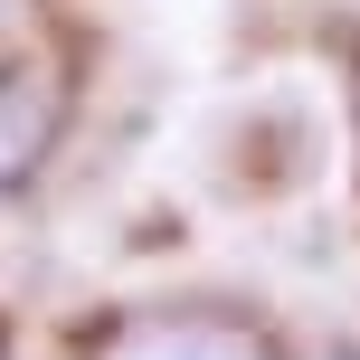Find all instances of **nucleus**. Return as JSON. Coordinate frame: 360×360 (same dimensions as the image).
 Instances as JSON below:
<instances>
[{
	"label": "nucleus",
	"instance_id": "obj_2",
	"mask_svg": "<svg viewBox=\"0 0 360 360\" xmlns=\"http://www.w3.org/2000/svg\"><path fill=\"white\" fill-rule=\"evenodd\" d=\"M57 105H67V95H57L48 67H10L0 76V199H10L19 180L38 171V152L57 143Z\"/></svg>",
	"mask_w": 360,
	"mask_h": 360
},
{
	"label": "nucleus",
	"instance_id": "obj_1",
	"mask_svg": "<svg viewBox=\"0 0 360 360\" xmlns=\"http://www.w3.org/2000/svg\"><path fill=\"white\" fill-rule=\"evenodd\" d=\"M105 360H275V342L247 323H218V313H152V323L114 332Z\"/></svg>",
	"mask_w": 360,
	"mask_h": 360
},
{
	"label": "nucleus",
	"instance_id": "obj_3",
	"mask_svg": "<svg viewBox=\"0 0 360 360\" xmlns=\"http://www.w3.org/2000/svg\"><path fill=\"white\" fill-rule=\"evenodd\" d=\"M332 360H360V351H332Z\"/></svg>",
	"mask_w": 360,
	"mask_h": 360
}]
</instances>
